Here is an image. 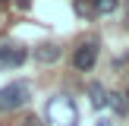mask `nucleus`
I'll return each instance as SVG.
<instances>
[{"instance_id":"8","label":"nucleus","mask_w":129,"mask_h":126,"mask_svg":"<svg viewBox=\"0 0 129 126\" xmlns=\"http://www.w3.org/2000/svg\"><path fill=\"white\" fill-rule=\"evenodd\" d=\"M120 6V0H91V10H94V16H110L113 10Z\"/></svg>"},{"instance_id":"13","label":"nucleus","mask_w":129,"mask_h":126,"mask_svg":"<svg viewBox=\"0 0 129 126\" xmlns=\"http://www.w3.org/2000/svg\"><path fill=\"white\" fill-rule=\"evenodd\" d=\"M126 94H129V91H126Z\"/></svg>"},{"instance_id":"12","label":"nucleus","mask_w":129,"mask_h":126,"mask_svg":"<svg viewBox=\"0 0 129 126\" xmlns=\"http://www.w3.org/2000/svg\"><path fill=\"white\" fill-rule=\"evenodd\" d=\"M126 13H129V0H126Z\"/></svg>"},{"instance_id":"5","label":"nucleus","mask_w":129,"mask_h":126,"mask_svg":"<svg viewBox=\"0 0 129 126\" xmlns=\"http://www.w3.org/2000/svg\"><path fill=\"white\" fill-rule=\"evenodd\" d=\"M88 101H91L94 110H104V107L110 104V91H107L101 82H91V85H88Z\"/></svg>"},{"instance_id":"11","label":"nucleus","mask_w":129,"mask_h":126,"mask_svg":"<svg viewBox=\"0 0 129 126\" xmlns=\"http://www.w3.org/2000/svg\"><path fill=\"white\" fill-rule=\"evenodd\" d=\"M16 3H19V10H28V6H31V0H16Z\"/></svg>"},{"instance_id":"9","label":"nucleus","mask_w":129,"mask_h":126,"mask_svg":"<svg viewBox=\"0 0 129 126\" xmlns=\"http://www.w3.org/2000/svg\"><path fill=\"white\" fill-rule=\"evenodd\" d=\"M94 126H113V120H107V117H98V123Z\"/></svg>"},{"instance_id":"10","label":"nucleus","mask_w":129,"mask_h":126,"mask_svg":"<svg viewBox=\"0 0 129 126\" xmlns=\"http://www.w3.org/2000/svg\"><path fill=\"white\" fill-rule=\"evenodd\" d=\"M25 126H41V120H38V117H28V120H25Z\"/></svg>"},{"instance_id":"7","label":"nucleus","mask_w":129,"mask_h":126,"mask_svg":"<svg viewBox=\"0 0 129 126\" xmlns=\"http://www.w3.org/2000/svg\"><path fill=\"white\" fill-rule=\"evenodd\" d=\"M107 107H110L117 117H126V113H129V94L126 91H110V104H107Z\"/></svg>"},{"instance_id":"3","label":"nucleus","mask_w":129,"mask_h":126,"mask_svg":"<svg viewBox=\"0 0 129 126\" xmlns=\"http://www.w3.org/2000/svg\"><path fill=\"white\" fill-rule=\"evenodd\" d=\"M28 60V47L16 41H3L0 44V69H19Z\"/></svg>"},{"instance_id":"2","label":"nucleus","mask_w":129,"mask_h":126,"mask_svg":"<svg viewBox=\"0 0 129 126\" xmlns=\"http://www.w3.org/2000/svg\"><path fill=\"white\" fill-rule=\"evenodd\" d=\"M31 101V85L28 82H10L0 88V113L6 110H19Z\"/></svg>"},{"instance_id":"1","label":"nucleus","mask_w":129,"mask_h":126,"mask_svg":"<svg viewBox=\"0 0 129 126\" xmlns=\"http://www.w3.org/2000/svg\"><path fill=\"white\" fill-rule=\"evenodd\" d=\"M44 120L47 126H79V107L69 94H54L44 104Z\"/></svg>"},{"instance_id":"6","label":"nucleus","mask_w":129,"mask_h":126,"mask_svg":"<svg viewBox=\"0 0 129 126\" xmlns=\"http://www.w3.org/2000/svg\"><path fill=\"white\" fill-rule=\"evenodd\" d=\"M60 44H54V41H44V44H38L35 47V60L38 63H57L60 60Z\"/></svg>"},{"instance_id":"4","label":"nucleus","mask_w":129,"mask_h":126,"mask_svg":"<svg viewBox=\"0 0 129 126\" xmlns=\"http://www.w3.org/2000/svg\"><path fill=\"white\" fill-rule=\"evenodd\" d=\"M98 50H101V41H98V38L82 41L79 47H76V54H73V66L82 69V73H88V69L98 63Z\"/></svg>"}]
</instances>
